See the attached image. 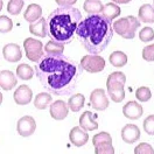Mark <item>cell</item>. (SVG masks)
<instances>
[{
  "instance_id": "1",
  "label": "cell",
  "mask_w": 154,
  "mask_h": 154,
  "mask_svg": "<svg viewBox=\"0 0 154 154\" xmlns=\"http://www.w3.org/2000/svg\"><path fill=\"white\" fill-rule=\"evenodd\" d=\"M34 68L43 88L61 96L69 95L75 90L83 70L81 64L64 55L60 57L45 55Z\"/></svg>"
},
{
  "instance_id": "2",
  "label": "cell",
  "mask_w": 154,
  "mask_h": 154,
  "mask_svg": "<svg viewBox=\"0 0 154 154\" xmlns=\"http://www.w3.org/2000/svg\"><path fill=\"white\" fill-rule=\"evenodd\" d=\"M77 38L92 55L100 54L109 46L113 36L111 20L103 14H91L82 20L76 29Z\"/></svg>"
},
{
  "instance_id": "3",
  "label": "cell",
  "mask_w": 154,
  "mask_h": 154,
  "mask_svg": "<svg viewBox=\"0 0 154 154\" xmlns=\"http://www.w3.org/2000/svg\"><path fill=\"white\" fill-rule=\"evenodd\" d=\"M82 21V13L72 6L54 10L48 15V34L53 41L62 45L70 43L76 35L78 23Z\"/></svg>"
},
{
  "instance_id": "4",
  "label": "cell",
  "mask_w": 154,
  "mask_h": 154,
  "mask_svg": "<svg viewBox=\"0 0 154 154\" xmlns=\"http://www.w3.org/2000/svg\"><path fill=\"white\" fill-rule=\"evenodd\" d=\"M126 76L122 71H115L110 74L106 79L107 95L115 103H120L125 98Z\"/></svg>"
},
{
  "instance_id": "5",
  "label": "cell",
  "mask_w": 154,
  "mask_h": 154,
  "mask_svg": "<svg viewBox=\"0 0 154 154\" xmlns=\"http://www.w3.org/2000/svg\"><path fill=\"white\" fill-rule=\"evenodd\" d=\"M112 27H113V32H116L118 35L127 40H131V38H134L135 32L140 27V21L133 15H128L126 18H122L115 21Z\"/></svg>"
},
{
  "instance_id": "6",
  "label": "cell",
  "mask_w": 154,
  "mask_h": 154,
  "mask_svg": "<svg viewBox=\"0 0 154 154\" xmlns=\"http://www.w3.org/2000/svg\"><path fill=\"white\" fill-rule=\"evenodd\" d=\"M23 48L26 51V56L29 61L38 63L41 61V58L43 57V53H45V47L42 45V42L40 40L33 38H28L23 41Z\"/></svg>"
},
{
  "instance_id": "7",
  "label": "cell",
  "mask_w": 154,
  "mask_h": 154,
  "mask_svg": "<svg viewBox=\"0 0 154 154\" xmlns=\"http://www.w3.org/2000/svg\"><path fill=\"white\" fill-rule=\"evenodd\" d=\"M81 67L83 70H85L90 74H96L100 72L105 69V60L100 57L99 55H85L81 60Z\"/></svg>"
},
{
  "instance_id": "8",
  "label": "cell",
  "mask_w": 154,
  "mask_h": 154,
  "mask_svg": "<svg viewBox=\"0 0 154 154\" xmlns=\"http://www.w3.org/2000/svg\"><path fill=\"white\" fill-rule=\"evenodd\" d=\"M18 133L21 137H30L36 130V123L35 119L32 116H23L18 120L17 124Z\"/></svg>"
},
{
  "instance_id": "9",
  "label": "cell",
  "mask_w": 154,
  "mask_h": 154,
  "mask_svg": "<svg viewBox=\"0 0 154 154\" xmlns=\"http://www.w3.org/2000/svg\"><path fill=\"white\" fill-rule=\"evenodd\" d=\"M91 106L97 111H103L109 107V98L104 89H95L90 95Z\"/></svg>"
},
{
  "instance_id": "10",
  "label": "cell",
  "mask_w": 154,
  "mask_h": 154,
  "mask_svg": "<svg viewBox=\"0 0 154 154\" xmlns=\"http://www.w3.org/2000/svg\"><path fill=\"white\" fill-rule=\"evenodd\" d=\"M69 139L70 143L76 146V147H82L88 143L89 140V134L87 131H84L81 126H75L71 128L70 133H69Z\"/></svg>"
},
{
  "instance_id": "11",
  "label": "cell",
  "mask_w": 154,
  "mask_h": 154,
  "mask_svg": "<svg viewBox=\"0 0 154 154\" xmlns=\"http://www.w3.org/2000/svg\"><path fill=\"white\" fill-rule=\"evenodd\" d=\"M14 102L18 105H27L32 102L33 98V91L28 85H20L15 91H14Z\"/></svg>"
},
{
  "instance_id": "12",
  "label": "cell",
  "mask_w": 154,
  "mask_h": 154,
  "mask_svg": "<svg viewBox=\"0 0 154 154\" xmlns=\"http://www.w3.org/2000/svg\"><path fill=\"white\" fill-rule=\"evenodd\" d=\"M49 112L53 119L55 120H63L66 119L69 112V107L68 104L64 100H56L54 102L50 107H49Z\"/></svg>"
},
{
  "instance_id": "13",
  "label": "cell",
  "mask_w": 154,
  "mask_h": 154,
  "mask_svg": "<svg viewBox=\"0 0 154 154\" xmlns=\"http://www.w3.org/2000/svg\"><path fill=\"white\" fill-rule=\"evenodd\" d=\"M122 139L126 144H133L140 139V130L134 124H127L122 128Z\"/></svg>"
},
{
  "instance_id": "14",
  "label": "cell",
  "mask_w": 154,
  "mask_h": 154,
  "mask_svg": "<svg viewBox=\"0 0 154 154\" xmlns=\"http://www.w3.org/2000/svg\"><path fill=\"white\" fill-rule=\"evenodd\" d=\"M2 55H4V58L6 61L15 63V62H19L20 60L22 58V51H21V48H20L19 45L8 43L2 49Z\"/></svg>"
},
{
  "instance_id": "15",
  "label": "cell",
  "mask_w": 154,
  "mask_h": 154,
  "mask_svg": "<svg viewBox=\"0 0 154 154\" xmlns=\"http://www.w3.org/2000/svg\"><path fill=\"white\" fill-rule=\"evenodd\" d=\"M123 113H124L126 118H128L131 120H137V119H139L143 116L144 109H143V106L140 105L138 102L131 100V102H127L124 105Z\"/></svg>"
},
{
  "instance_id": "16",
  "label": "cell",
  "mask_w": 154,
  "mask_h": 154,
  "mask_svg": "<svg viewBox=\"0 0 154 154\" xmlns=\"http://www.w3.org/2000/svg\"><path fill=\"white\" fill-rule=\"evenodd\" d=\"M18 79L14 76V74L11 70H2L0 71V88L4 90L8 91L12 90L13 88L17 85Z\"/></svg>"
},
{
  "instance_id": "17",
  "label": "cell",
  "mask_w": 154,
  "mask_h": 154,
  "mask_svg": "<svg viewBox=\"0 0 154 154\" xmlns=\"http://www.w3.org/2000/svg\"><path fill=\"white\" fill-rule=\"evenodd\" d=\"M79 126L87 132L88 131H95L98 128V123L95 120V116L92 115V112L85 111L79 117Z\"/></svg>"
},
{
  "instance_id": "18",
  "label": "cell",
  "mask_w": 154,
  "mask_h": 154,
  "mask_svg": "<svg viewBox=\"0 0 154 154\" xmlns=\"http://www.w3.org/2000/svg\"><path fill=\"white\" fill-rule=\"evenodd\" d=\"M29 32L40 38H46L48 35V22L45 18H41L38 21L29 25Z\"/></svg>"
},
{
  "instance_id": "19",
  "label": "cell",
  "mask_w": 154,
  "mask_h": 154,
  "mask_svg": "<svg viewBox=\"0 0 154 154\" xmlns=\"http://www.w3.org/2000/svg\"><path fill=\"white\" fill-rule=\"evenodd\" d=\"M138 19L145 23H154V7L149 4H144L138 12Z\"/></svg>"
},
{
  "instance_id": "20",
  "label": "cell",
  "mask_w": 154,
  "mask_h": 154,
  "mask_svg": "<svg viewBox=\"0 0 154 154\" xmlns=\"http://www.w3.org/2000/svg\"><path fill=\"white\" fill-rule=\"evenodd\" d=\"M41 15H42V8L38 4H30L26 12L23 13V18L29 23H33L38 19H41Z\"/></svg>"
},
{
  "instance_id": "21",
  "label": "cell",
  "mask_w": 154,
  "mask_h": 154,
  "mask_svg": "<svg viewBox=\"0 0 154 154\" xmlns=\"http://www.w3.org/2000/svg\"><path fill=\"white\" fill-rule=\"evenodd\" d=\"M45 53L48 56H53V57H60L63 56V51H64V45L53 41L50 40L48 43L45 46Z\"/></svg>"
},
{
  "instance_id": "22",
  "label": "cell",
  "mask_w": 154,
  "mask_h": 154,
  "mask_svg": "<svg viewBox=\"0 0 154 154\" xmlns=\"http://www.w3.org/2000/svg\"><path fill=\"white\" fill-rule=\"evenodd\" d=\"M83 8L89 15L91 14H102L104 5L99 0H85L83 4Z\"/></svg>"
},
{
  "instance_id": "23",
  "label": "cell",
  "mask_w": 154,
  "mask_h": 154,
  "mask_svg": "<svg viewBox=\"0 0 154 154\" xmlns=\"http://www.w3.org/2000/svg\"><path fill=\"white\" fill-rule=\"evenodd\" d=\"M53 102V97L47 92H40L36 95L34 99V105L38 110H45L47 109Z\"/></svg>"
},
{
  "instance_id": "24",
  "label": "cell",
  "mask_w": 154,
  "mask_h": 154,
  "mask_svg": "<svg viewBox=\"0 0 154 154\" xmlns=\"http://www.w3.org/2000/svg\"><path fill=\"white\" fill-rule=\"evenodd\" d=\"M120 13H122L120 7L117 4H115V2L106 4L105 6H104V8H103V12H102V14L109 20H111V21L115 20L116 18H118L120 15Z\"/></svg>"
},
{
  "instance_id": "25",
  "label": "cell",
  "mask_w": 154,
  "mask_h": 154,
  "mask_svg": "<svg viewBox=\"0 0 154 154\" xmlns=\"http://www.w3.org/2000/svg\"><path fill=\"white\" fill-rule=\"evenodd\" d=\"M84 103H85V97L83 96L82 94H77V95H74V96H71L69 98L68 107L72 112H78L84 106Z\"/></svg>"
},
{
  "instance_id": "26",
  "label": "cell",
  "mask_w": 154,
  "mask_h": 154,
  "mask_svg": "<svg viewBox=\"0 0 154 154\" xmlns=\"http://www.w3.org/2000/svg\"><path fill=\"white\" fill-rule=\"evenodd\" d=\"M110 63L116 68H122L124 67L127 63V55L125 53L120 51V50H116L110 55Z\"/></svg>"
},
{
  "instance_id": "27",
  "label": "cell",
  "mask_w": 154,
  "mask_h": 154,
  "mask_svg": "<svg viewBox=\"0 0 154 154\" xmlns=\"http://www.w3.org/2000/svg\"><path fill=\"white\" fill-rule=\"evenodd\" d=\"M33 75H34V69L30 66H28V64L22 63V64L17 67V76L21 78V79L29 81L33 77Z\"/></svg>"
},
{
  "instance_id": "28",
  "label": "cell",
  "mask_w": 154,
  "mask_h": 154,
  "mask_svg": "<svg viewBox=\"0 0 154 154\" xmlns=\"http://www.w3.org/2000/svg\"><path fill=\"white\" fill-rule=\"evenodd\" d=\"M23 5H25L23 0H10L7 5V12L12 15H18L22 10Z\"/></svg>"
},
{
  "instance_id": "29",
  "label": "cell",
  "mask_w": 154,
  "mask_h": 154,
  "mask_svg": "<svg viewBox=\"0 0 154 154\" xmlns=\"http://www.w3.org/2000/svg\"><path fill=\"white\" fill-rule=\"evenodd\" d=\"M135 97H137L138 100L145 103V102H148L151 99L152 92H151V90L147 87H140L138 88L137 91H135Z\"/></svg>"
},
{
  "instance_id": "30",
  "label": "cell",
  "mask_w": 154,
  "mask_h": 154,
  "mask_svg": "<svg viewBox=\"0 0 154 154\" xmlns=\"http://www.w3.org/2000/svg\"><path fill=\"white\" fill-rule=\"evenodd\" d=\"M95 154H115L112 143H104L95 146Z\"/></svg>"
},
{
  "instance_id": "31",
  "label": "cell",
  "mask_w": 154,
  "mask_h": 154,
  "mask_svg": "<svg viewBox=\"0 0 154 154\" xmlns=\"http://www.w3.org/2000/svg\"><path fill=\"white\" fill-rule=\"evenodd\" d=\"M104 143H112V138L110 133L107 132H100V133H97L94 135L92 138V145L94 147L99 144H104Z\"/></svg>"
},
{
  "instance_id": "32",
  "label": "cell",
  "mask_w": 154,
  "mask_h": 154,
  "mask_svg": "<svg viewBox=\"0 0 154 154\" xmlns=\"http://www.w3.org/2000/svg\"><path fill=\"white\" fill-rule=\"evenodd\" d=\"M13 28V21L6 17L1 15L0 17V33H8Z\"/></svg>"
},
{
  "instance_id": "33",
  "label": "cell",
  "mask_w": 154,
  "mask_h": 154,
  "mask_svg": "<svg viewBox=\"0 0 154 154\" xmlns=\"http://www.w3.org/2000/svg\"><path fill=\"white\" fill-rule=\"evenodd\" d=\"M139 38L143 42H149L154 40V30L151 27H144L139 32Z\"/></svg>"
},
{
  "instance_id": "34",
  "label": "cell",
  "mask_w": 154,
  "mask_h": 154,
  "mask_svg": "<svg viewBox=\"0 0 154 154\" xmlns=\"http://www.w3.org/2000/svg\"><path fill=\"white\" fill-rule=\"evenodd\" d=\"M134 154H154V149L149 144L140 143L134 148Z\"/></svg>"
},
{
  "instance_id": "35",
  "label": "cell",
  "mask_w": 154,
  "mask_h": 154,
  "mask_svg": "<svg viewBox=\"0 0 154 154\" xmlns=\"http://www.w3.org/2000/svg\"><path fill=\"white\" fill-rule=\"evenodd\" d=\"M144 131L148 135H154V115H149L144 120Z\"/></svg>"
},
{
  "instance_id": "36",
  "label": "cell",
  "mask_w": 154,
  "mask_h": 154,
  "mask_svg": "<svg viewBox=\"0 0 154 154\" xmlns=\"http://www.w3.org/2000/svg\"><path fill=\"white\" fill-rule=\"evenodd\" d=\"M143 58L147 62H154V43L143 49Z\"/></svg>"
},
{
  "instance_id": "37",
  "label": "cell",
  "mask_w": 154,
  "mask_h": 154,
  "mask_svg": "<svg viewBox=\"0 0 154 154\" xmlns=\"http://www.w3.org/2000/svg\"><path fill=\"white\" fill-rule=\"evenodd\" d=\"M55 2L62 6V7H68V6H72L77 2V0H55Z\"/></svg>"
},
{
  "instance_id": "38",
  "label": "cell",
  "mask_w": 154,
  "mask_h": 154,
  "mask_svg": "<svg viewBox=\"0 0 154 154\" xmlns=\"http://www.w3.org/2000/svg\"><path fill=\"white\" fill-rule=\"evenodd\" d=\"M132 0H112V2H115V4H128V2H131Z\"/></svg>"
},
{
  "instance_id": "39",
  "label": "cell",
  "mask_w": 154,
  "mask_h": 154,
  "mask_svg": "<svg viewBox=\"0 0 154 154\" xmlns=\"http://www.w3.org/2000/svg\"><path fill=\"white\" fill-rule=\"evenodd\" d=\"M2 99H4V97H2V94L0 92V105H1V103H2Z\"/></svg>"
},
{
  "instance_id": "40",
  "label": "cell",
  "mask_w": 154,
  "mask_h": 154,
  "mask_svg": "<svg viewBox=\"0 0 154 154\" xmlns=\"http://www.w3.org/2000/svg\"><path fill=\"white\" fill-rule=\"evenodd\" d=\"M2 6H4V2H2V1L0 0V11L2 10Z\"/></svg>"
},
{
  "instance_id": "41",
  "label": "cell",
  "mask_w": 154,
  "mask_h": 154,
  "mask_svg": "<svg viewBox=\"0 0 154 154\" xmlns=\"http://www.w3.org/2000/svg\"><path fill=\"white\" fill-rule=\"evenodd\" d=\"M153 4H154V0H153Z\"/></svg>"
}]
</instances>
